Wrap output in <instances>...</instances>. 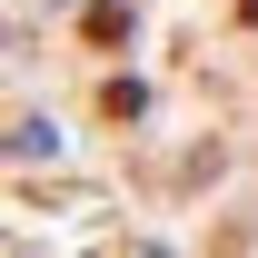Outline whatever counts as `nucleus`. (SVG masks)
<instances>
[{
	"label": "nucleus",
	"mask_w": 258,
	"mask_h": 258,
	"mask_svg": "<svg viewBox=\"0 0 258 258\" xmlns=\"http://www.w3.org/2000/svg\"><path fill=\"white\" fill-rule=\"evenodd\" d=\"M80 30H90V50H119V40H129V0H90Z\"/></svg>",
	"instance_id": "f257e3e1"
},
{
	"label": "nucleus",
	"mask_w": 258,
	"mask_h": 258,
	"mask_svg": "<svg viewBox=\"0 0 258 258\" xmlns=\"http://www.w3.org/2000/svg\"><path fill=\"white\" fill-rule=\"evenodd\" d=\"M238 20H248V30H258V0H238Z\"/></svg>",
	"instance_id": "f03ea898"
}]
</instances>
